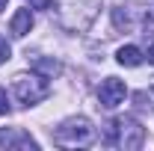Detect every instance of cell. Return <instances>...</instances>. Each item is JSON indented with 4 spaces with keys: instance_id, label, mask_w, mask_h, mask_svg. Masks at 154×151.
<instances>
[{
    "instance_id": "277c9868",
    "label": "cell",
    "mask_w": 154,
    "mask_h": 151,
    "mask_svg": "<svg viewBox=\"0 0 154 151\" xmlns=\"http://www.w3.org/2000/svg\"><path fill=\"white\" fill-rule=\"evenodd\" d=\"M125 95H128V86H125L119 77H107V80L98 86V101H101V107H107V110L119 107V104L125 101Z\"/></svg>"
},
{
    "instance_id": "7c38bea8",
    "label": "cell",
    "mask_w": 154,
    "mask_h": 151,
    "mask_svg": "<svg viewBox=\"0 0 154 151\" xmlns=\"http://www.w3.org/2000/svg\"><path fill=\"white\" fill-rule=\"evenodd\" d=\"M148 62H151V65H154V45H151V48H148Z\"/></svg>"
},
{
    "instance_id": "3957f363",
    "label": "cell",
    "mask_w": 154,
    "mask_h": 151,
    "mask_svg": "<svg viewBox=\"0 0 154 151\" xmlns=\"http://www.w3.org/2000/svg\"><path fill=\"white\" fill-rule=\"evenodd\" d=\"M48 83L42 80L38 74H18L15 77V95H18L21 104H27V107H33L38 101H45L48 98Z\"/></svg>"
},
{
    "instance_id": "8fae6325",
    "label": "cell",
    "mask_w": 154,
    "mask_h": 151,
    "mask_svg": "<svg viewBox=\"0 0 154 151\" xmlns=\"http://www.w3.org/2000/svg\"><path fill=\"white\" fill-rule=\"evenodd\" d=\"M6 59H9V45H6V39L0 36V65H3Z\"/></svg>"
},
{
    "instance_id": "6da1fadb",
    "label": "cell",
    "mask_w": 154,
    "mask_h": 151,
    "mask_svg": "<svg viewBox=\"0 0 154 151\" xmlns=\"http://www.w3.org/2000/svg\"><path fill=\"white\" fill-rule=\"evenodd\" d=\"M104 142L107 145H122V148H142V142H145V128L131 119V116H122V119H116L107 125V136H104Z\"/></svg>"
},
{
    "instance_id": "30bf717a",
    "label": "cell",
    "mask_w": 154,
    "mask_h": 151,
    "mask_svg": "<svg viewBox=\"0 0 154 151\" xmlns=\"http://www.w3.org/2000/svg\"><path fill=\"white\" fill-rule=\"evenodd\" d=\"M54 0H30V9H51Z\"/></svg>"
},
{
    "instance_id": "7a4b0ae2",
    "label": "cell",
    "mask_w": 154,
    "mask_h": 151,
    "mask_svg": "<svg viewBox=\"0 0 154 151\" xmlns=\"http://www.w3.org/2000/svg\"><path fill=\"white\" fill-rule=\"evenodd\" d=\"M54 139H57V145H65V148L92 145V139H95V128L89 125V119H83V116H74V119L62 122V125L57 128Z\"/></svg>"
},
{
    "instance_id": "9c48e42d",
    "label": "cell",
    "mask_w": 154,
    "mask_h": 151,
    "mask_svg": "<svg viewBox=\"0 0 154 151\" xmlns=\"http://www.w3.org/2000/svg\"><path fill=\"white\" fill-rule=\"evenodd\" d=\"M9 113V95H6V89H0V116Z\"/></svg>"
},
{
    "instance_id": "ba28073f",
    "label": "cell",
    "mask_w": 154,
    "mask_h": 151,
    "mask_svg": "<svg viewBox=\"0 0 154 151\" xmlns=\"http://www.w3.org/2000/svg\"><path fill=\"white\" fill-rule=\"evenodd\" d=\"M33 71H42V74H48V77H57L59 71H62V65H59L57 59H42V57H36V59H33Z\"/></svg>"
},
{
    "instance_id": "5bb4252c",
    "label": "cell",
    "mask_w": 154,
    "mask_h": 151,
    "mask_svg": "<svg viewBox=\"0 0 154 151\" xmlns=\"http://www.w3.org/2000/svg\"><path fill=\"white\" fill-rule=\"evenodd\" d=\"M151 92H154V86H151Z\"/></svg>"
},
{
    "instance_id": "52a82bcc",
    "label": "cell",
    "mask_w": 154,
    "mask_h": 151,
    "mask_svg": "<svg viewBox=\"0 0 154 151\" xmlns=\"http://www.w3.org/2000/svg\"><path fill=\"white\" fill-rule=\"evenodd\" d=\"M119 65H128V68H136V65H142V51L136 48V45H125V48H119Z\"/></svg>"
},
{
    "instance_id": "4fadbf2b",
    "label": "cell",
    "mask_w": 154,
    "mask_h": 151,
    "mask_svg": "<svg viewBox=\"0 0 154 151\" xmlns=\"http://www.w3.org/2000/svg\"><path fill=\"white\" fill-rule=\"evenodd\" d=\"M6 3H9V0H0V12H3V9H6Z\"/></svg>"
},
{
    "instance_id": "5b68a950",
    "label": "cell",
    "mask_w": 154,
    "mask_h": 151,
    "mask_svg": "<svg viewBox=\"0 0 154 151\" xmlns=\"http://www.w3.org/2000/svg\"><path fill=\"white\" fill-rule=\"evenodd\" d=\"M0 145L3 148H21V151H36L38 142L30 136L27 131H21V128H0Z\"/></svg>"
},
{
    "instance_id": "8992f818",
    "label": "cell",
    "mask_w": 154,
    "mask_h": 151,
    "mask_svg": "<svg viewBox=\"0 0 154 151\" xmlns=\"http://www.w3.org/2000/svg\"><path fill=\"white\" fill-rule=\"evenodd\" d=\"M30 30H33V12H30V9H18V12L12 15V36L24 39Z\"/></svg>"
}]
</instances>
